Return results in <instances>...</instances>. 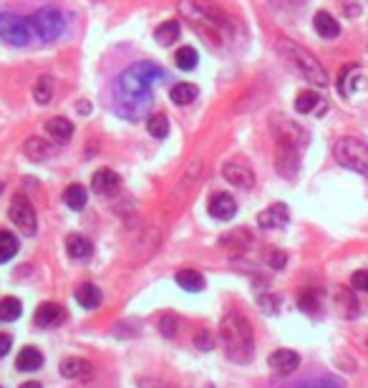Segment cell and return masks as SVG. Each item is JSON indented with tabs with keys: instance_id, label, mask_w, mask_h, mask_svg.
<instances>
[{
	"instance_id": "37",
	"label": "cell",
	"mask_w": 368,
	"mask_h": 388,
	"mask_svg": "<svg viewBox=\"0 0 368 388\" xmlns=\"http://www.w3.org/2000/svg\"><path fill=\"white\" fill-rule=\"evenodd\" d=\"M285 263H288V255H285L283 249H268V265H270L272 270H283Z\"/></svg>"
},
{
	"instance_id": "5",
	"label": "cell",
	"mask_w": 368,
	"mask_h": 388,
	"mask_svg": "<svg viewBox=\"0 0 368 388\" xmlns=\"http://www.w3.org/2000/svg\"><path fill=\"white\" fill-rule=\"evenodd\" d=\"M278 139V152H275V169L280 177L292 179L300 169V144L306 141V134L292 121H280V129L275 132Z\"/></svg>"
},
{
	"instance_id": "34",
	"label": "cell",
	"mask_w": 368,
	"mask_h": 388,
	"mask_svg": "<svg viewBox=\"0 0 368 388\" xmlns=\"http://www.w3.org/2000/svg\"><path fill=\"white\" fill-rule=\"evenodd\" d=\"M15 252H18V240H15L10 232H0V263H8V260H13Z\"/></svg>"
},
{
	"instance_id": "14",
	"label": "cell",
	"mask_w": 368,
	"mask_h": 388,
	"mask_svg": "<svg viewBox=\"0 0 368 388\" xmlns=\"http://www.w3.org/2000/svg\"><path fill=\"white\" fill-rule=\"evenodd\" d=\"M268 366H270L275 373L288 376V373H292V371L300 366V355L295 353V351H290V348H278L275 353H270V358H268Z\"/></svg>"
},
{
	"instance_id": "21",
	"label": "cell",
	"mask_w": 368,
	"mask_h": 388,
	"mask_svg": "<svg viewBox=\"0 0 368 388\" xmlns=\"http://www.w3.org/2000/svg\"><path fill=\"white\" fill-rule=\"evenodd\" d=\"M63 320V308L56 303H43L38 310H35V326L41 328H51L56 326V323H61Z\"/></svg>"
},
{
	"instance_id": "28",
	"label": "cell",
	"mask_w": 368,
	"mask_h": 388,
	"mask_svg": "<svg viewBox=\"0 0 368 388\" xmlns=\"http://www.w3.org/2000/svg\"><path fill=\"white\" fill-rule=\"evenodd\" d=\"M63 202H66V207L73 209V212H81L86 207V202H89V192H86L81 184H71L66 192H63Z\"/></svg>"
},
{
	"instance_id": "13",
	"label": "cell",
	"mask_w": 368,
	"mask_h": 388,
	"mask_svg": "<svg viewBox=\"0 0 368 388\" xmlns=\"http://www.w3.org/2000/svg\"><path fill=\"white\" fill-rule=\"evenodd\" d=\"M288 220H290V212H288V204H283V202H275V204H270V207L265 209V212H260V217H257V224L263 229H280L288 224Z\"/></svg>"
},
{
	"instance_id": "45",
	"label": "cell",
	"mask_w": 368,
	"mask_h": 388,
	"mask_svg": "<svg viewBox=\"0 0 368 388\" xmlns=\"http://www.w3.org/2000/svg\"><path fill=\"white\" fill-rule=\"evenodd\" d=\"M21 388H43V386H41V383H38V381H26Z\"/></svg>"
},
{
	"instance_id": "33",
	"label": "cell",
	"mask_w": 368,
	"mask_h": 388,
	"mask_svg": "<svg viewBox=\"0 0 368 388\" xmlns=\"http://www.w3.org/2000/svg\"><path fill=\"white\" fill-rule=\"evenodd\" d=\"M53 89H56V81H53L51 76H43L41 81L35 83L33 98L38 101V104H49L51 98H53Z\"/></svg>"
},
{
	"instance_id": "10",
	"label": "cell",
	"mask_w": 368,
	"mask_h": 388,
	"mask_svg": "<svg viewBox=\"0 0 368 388\" xmlns=\"http://www.w3.org/2000/svg\"><path fill=\"white\" fill-rule=\"evenodd\" d=\"M222 174H225V179H227L232 187H240V189H252V187H255V172H252V166L247 164L245 159L225 161Z\"/></svg>"
},
{
	"instance_id": "23",
	"label": "cell",
	"mask_w": 368,
	"mask_h": 388,
	"mask_svg": "<svg viewBox=\"0 0 368 388\" xmlns=\"http://www.w3.org/2000/svg\"><path fill=\"white\" fill-rule=\"evenodd\" d=\"M66 252H69L73 260H89L91 252H94V245L81 235H69L66 237Z\"/></svg>"
},
{
	"instance_id": "30",
	"label": "cell",
	"mask_w": 368,
	"mask_h": 388,
	"mask_svg": "<svg viewBox=\"0 0 368 388\" xmlns=\"http://www.w3.org/2000/svg\"><path fill=\"white\" fill-rule=\"evenodd\" d=\"M23 312V305L18 298H3L0 300V320L3 323H13V320L21 318Z\"/></svg>"
},
{
	"instance_id": "27",
	"label": "cell",
	"mask_w": 368,
	"mask_h": 388,
	"mask_svg": "<svg viewBox=\"0 0 368 388\" xmlns=\"http://www.w3.org/2000/svg\"><path fill=\"white\" fill-rule=\"evenodd\" d=\"M179 35H182L179 21H167V23H161V26L157 28L154 38H157L159 46H174V43L179 41Z\"/></svg>"
},
{
	"instance_id": "38",
	"label": "cell",
	"mask_w": 368,
	"mask_h": 388,
	"mask_svg": "<svg viewBox=\"0 0 368 388\" xmlns=\"http://www.w3.org/2000/svg\"><path fill=\"white\" fill-rule=\"evenodd\" d=\"M195 346L200 348V351H212V348L217 346V340H215V335H212V333L202 330V333H197V335H195Z\"/></svg>"
},
{
	"instance_id": "1",
	"label": "cell",
	"mask_w": 368,
	"mask_h": 388,
	"mask_svg": "<svg viewBox=\"0 0 368 388\" xmlns=\"http://www.w3.org/2000/svg\"><path fill=\"white\" fill-rule=\"evenodd\" d=\"M161 81H167V71L154 61L132 63L126 71H121V76L114 83V109L119 116L139 121L152 109V89Z\"/></svg>"
},
{
	"instance_id": "16",
	"label": "cell",
	"mask_w": 368,
	"mask_h": 388,
	"mask_svg": "<svg viewBox=\"0 0 368 388\" xmlns=\"http://www.w3.org/2000/svg\"><path fill=\"white\" fill-rule=\"evenodd\" d=\"M119 184H121V179H119V174L112 172V169H98L96 174H94V179H91V187H94V192L101 194V197H112L114 192L119 189Z\"/></svg>"
},
{
	"instance_id": "42",
	"label": "cell",
	"mask_w": 368,
	"mask_h": 388,
	"mask_svg": "<svg viewBox=\"0 0 368 388\" xmlns=\"http://www.w3.org/2000/svg\"><path fill=\"white\" fill-rule=\"evenodd\" d=\"M343 8H346V15H348V18H356V15L361 13V8H358V3H353V0H346V3H343Z\"/></svg>"
},
{
	"instance_id": "26",
	"label": "cell",
	"mask_w": 368,
	"mask_h": 388,
	"mask_svg": "<svg viewBox=\"0 0 368 388\" xmlns=\"http://www.w3.org/2000/svg\"><path fill=\"white\" fill-rule=\"evenodd\" d=\"M197 94H200V89H197L195 83H174L172 89H169V98L179 106L192 104L197 98Z\"/></svg>"
},
{
	"instance_id": "11",
	"label": "cell",
	"mask_w": 368,
	"mask_h": 388,
	"mask_svg": "<svg viewBox=\"0 0 368 388\" xmlns=\"http://www.w3.org/2000/svg\"><path fill=\"white\" fill-rule=\"evenodd\" d=\"M366 89V71L361 66H346L338 76V91L343 96H353Z\"/></svg>"
},
{
	"instance_id": "4",
	"label": "cell",
	"mask_w": 368,
	"mask_h": 388,
	"mask_svg": "<svg viewBox=\"0 0 368 388\" xmlns=\"http://www.w3.org/2000/svg\"><path fill=\"white\" fill-rule=\"evenodd\" d=\"M278 53L283 55V61L290 66L300 78H306L310 86L315 89H326L328 86V73L326 69L320 66V61L310 51H306L303 46H298L295 41H288V38H280L278 41Z\"/></svg>"
},
{
	"instance_id": "3",
	"label": "cell",
	"mask_w": 368,
	"mask_h": 388,
	"mask_svg": "<svg viewBox=\"0 0 368 388\" xmlns=\"http://www.w3.org/2000/svg\"><path fill=\"white\" fill-rule=\"evenodd\" d=\"M179 10L189 23H195L204 33H215L220 43H225L237 30L235 21L212 0H179Z\"/></svg>"
},
{
	"instance_id": "6",
	"label": "cell",
	"mask_w": 368,
	"mask_h": 388,
	"mask_svg": "<svg viewBox=\"0 0 368 388\" xmlns=\"http://www.w3.org/2000/svg\"><path fill=\"white\" fill-rule=\"evenodd\" d=\"M333 157L340 166L368 177V144H363L361 139H353V136L338 139L333 144Z\"/></svg>"
},
{
	"instance_id": "15",
	"label": "cell",
	"mask_w": 368,
	"mask_h": 388,
	"mask_svg": "<svg viewBox=\"0 0 368 388\" xmlns=\"http://www.w3.org/2000/svg\"><path fill=\"white\" fill-rule=\"evenodd\" d=\"M61 376L69 381H91L94 378V366L84 358H66L61 363Z\"/></svg>"
},
{
	"instance_id": "46",
	"label": "cell",
	"mask_w": 368,
	"mask_h": 388,
	"mask_svg": "<svg viewBox=\"0 0 368 388\" xmlns=\"http://www.w3.org/2000/svg\"><path fill=\"white\" fill-rule=\"evenodd\" d=\"M78 109H81V114H84V116H86V114H89V109H91V106L86 104V101H81V104H78Z\"/></svg>"
},
{
	"instance_id": "44",
	"label": "cell",
	"mask_w": 368,
	"mask_h": 388,
	"mask_svg": "<svg viewBox=\"0 0 368 388\" xmlns=\"http://www.w3.org/2000/svg\"><path fill=\"white\" fill-rule=\"evenodd\" d=\"M141 388H172V386L159 383V381H141Z\"/></svg>"
},
{
	"instance_id": "29",
	"label": "cell",
	"mask_w": 368,
	"mask_h": 388,
	"mask_svg": "<svg viewBox=\"0 0 368 388\" xmlns=\"http://www.w3.org/2000/svg\"><path fill=\"white\" fill-rule=\"evenodd\" d=\"M177 283L187 292H200L202 288H204V277L197 270H179L177 272Z\"/></svg>"
},
{
	"instance_id": "2",
	"label": "cell",
	"mask_w": 368,
	"mask_h": 388,
	"mask_svg": "<svg viewBox=\"0 0 368 388\" xmlns=\"http://www.w3.org/2000/svg\"><path fill=\"white\" fill-rule=\"evenodd\" d=\"M220 346H222L227 360H232V363L245 366L252 360L255 338H252V328L243 312H225L222 323H220Z\"/></svg>"
},
{
	"instance_id": "9",
	"label": "cell",
	"mask_w": 368,
	"mask_h": 388,
	"mask_svg": "<svg viewBox=\"0 0 368 388\" xmlns=\"http://www.w3.org/2000/svg\"><path fill=\"white\" fill-rule=\"evenodd\" d=\"M10 220H13V224L21 229V232L35 235V227H38V222H35V209L26 194H15L13 197V202H10Z\"/></svg>"
},
{
	"instance_id": "43",
	"label": "cell",
	"mask_w": 368,
	"mask_h": 388,
	"mask_svg": "<svg viewBox=\"0 0 368 388\" xmlns=\"http://www.w3.org/2000/svg\"><path fill=\"white\" fill-rule=\"evenodd\" d=\"M313 388H343V386L335 383V381H331V378H323V381H318Z\"/></svg>"
},
{
	"instance_id": "36",
	"label": "cell",
	"mask_w": 368,
	"mask_h": 388,
	"mask_svg": "<svg viewBox=\"0 0 368 388\" xmlns=\"http://www.w3.org/2000/svg\"><path fill=\"white\" fill-rule=\"evenodd\" d=\"M257 305H260V308H263L268 315H275V312L280 310V298H278V295L265 292V295H260V298H257Z\"/></svg>"
},
{
	"instance_id": "12",
	"label": "cell",
	"mask_w": 368,
	"mask_h": 388,
	"mask_svg": "<svg viewBox=\"0 0 368 388\" xmlns=\"http://www.w3.org/2000/svg\"><path fill=\"white\" fill-rule=\"evenodd\" d=\"M207 212L215 220H232L237 212V202L232 194L227 192H220V194H212L207 202Z\"/></svg>"
},
{
	"instance_id": "31",
	"label": "cell",
	"mask_w": 368,
	"mask_h": 388,
	"mask_svg": "<svg viewBox=\"0 0 368 388\" xmlns=\"http://www.w3.org/2000/svg\"><path fill=\"white\" fill-rule=\"evenodd\" d=\"M174 63H177L182 71H192L197 63H200V55H197V51L192 48V46H182V48L174 53Z\"/></svg>"
},
{
	"instance_id": "41",
	"label": "cell",
	"mask_w": 368,
	"mask_h": 388,
	"mask_svg": "<svg viewBox=\"0 0 368 388\" xmlns=\"http://www.w3.org/2000/svg\"><path fill=\"white\" fill-rule=\"evenodd\" d=\"M10 346H13V340H10V335H6V333H0V358H6V355L10 353Z\"/></svg>"
},
{
	"instance_id": "7",
	"label": "cell",
	"mask_w": 368,
	"mask_h": 388,
	"mask_svg": "<svg viewBox=\"0 0 368 388\" xmlns=\"http://www.w3.org/2000/svg\"><path fill=\"white\" fill-rule=\"evenodd\" d=\"M28 26H30V33L35 38H41L43 43H51V41H58L66 30V18L58 8H41V10H35L33 15L28 18Z\"/></svg>"
},
{
	"instance_id": "19",
	"label": "cell",
	"mask_w": 368,
	"mask_h": 388,
	"mask_svg": "<svg viewBox=\"0 0 368 388\" xmlns=\"http://www.w3.org/2000/svg\"><path fill=\"white\" fill-rule=\"evenodd\" d=\"M23 152H26V157H28L30 161H46L51 154H53V149H51V144L46 141V139L28 136L26 139V144H23Z\"/></svg>"
},
{
	"instance_id": "17",
	"label": "cell",
	"mask_w": 368,
	"mask_h": 388,
	"mask_svg": "<svg viewBox=\"0 0 368 388\" xmlns=\"http://www.w3.org/2000/svg\"><path fill=\"white\" fill-rule=\"evenodd\" d=\"M295 111L323 116L328 111V104H326V98H320V94H315V91H303V94L295 98Z\"/></svg>"
},
{
	"instance_id": "8",
	"label": "cell",
	"mask_w": 368,
	"mask_h": 388,
	"mask_svg": "<svg viewBox=\"0 0 368 388\" xmlns=\"http://www.w3.org/2000/svg\"><path fill=\"white\" fill-rule=\"evenodd\" d=\"M0 41L13 46V48H23L30 41V26L26 18H18L13 13H0Z\"/></svg>"
},
{
	"instance_id": "35",
	"label": "cell",
	"mask_w": 368,
	"mask_h": 388,
	"mask_svg": "<svg viewBox=\"0 0 368 388\" xmlns=\"http://www.w3.org/2000/svg\"><path fill=\"white\" fill-rule=\"evenodd\" d=\"M298 305H300V310L310 312V315H318V312H320V298H318V292L306 290L303 295H300Z\"/></svg>"
},
{
	"instance_id": "22",
	"label": "cell",
	"mask_w": 368,
	"mask_h": 388,
	"mask_svg": "<svg viewBox=\"0 0 368 388\" xmlns=\"http://www.w3.org/2000/svg\"><path fill=\"white\" fill-rule=\"evenodd\" d=\"M313 26H315V30H318L320 38H338V35H340L338 21H335L331 13H326V10H318V13H315V18H313Z\"/></svg>"
},
{
	"instance_id": "24",
	"label": "cell",
	"mask_w": 368,
	"mask_h": 388,
	"mask_svg": "<svg viewBox=\"0 0 368 388\" xmlns=\"http://www.w3.org/2000/svg\"><path fill=\"white\" fill-rule=\"evenodd\" d=\"M43 366V353L38 351V348L28 346V348H23L21 353H18V360H15V368L18 371H38V368Z\"/></svg>"
},
{
	"instance_id": "18",
	"label": "cell",
	"mask_w": 368,
	"mask_h": 388,
	"mask_svg": "<svg viewBox=\"0 0 368 388\" xmlns=\"http://www.w3.org/2000/svg\"><path fill=\"white\" fill-rule=\"evenodd\" d=\"M46 132H49V136L53 139L56 144H69L71 139H73V124H71L69 118L53 116L46 121Z\"/></svg>"
},
{
	"instance_id": "40",
	"label": "cell",
	"mask_w": 368,
	"mask_h": 388,
	"mask_svg": "<svg viewBox=\"0 0 368 388\" xmlns=\"http://www.w3.org/2000/svg\"><path fill=\"white\" fill-rule=\"evenodd\" d=\"M351 285H353L356 290L368 292V270H356L353 277H351Z\"/></svg>"
},
{
	"instance_id": "20",
	"label": "cell",
	"mask_w": 368,
	"mask_h": 388,
	"mask_svg": "<svg viewBox=\"0 0 368 388\" xmlns=\"http://www.w3.org/2000/svg\"><path fill=\"white\" fill-rule=\"evenodd\" d=\"M333 300H335V308H338V312L343 315V318H356V315H358V300H356V295L351 290L338 288V290L333 292Z\"/></svg>"
},
{
	"instance_id": "25",
	"label": "cell",
	"mask_w": 368,
	"mask_h": 388,
	"mask_svg": "<svg viewBox=\"0 0 368 388\" xmlns=\"http://www.w3.org/2000/svg\"><path fill=\"white\" fill-rule=\"evenodd\" d=\"M76 300L81 308H86V310H94V308H98L101 305V290H98L96 285H91V283H84L81 288L76 290Z\"/></svg>"
},
{
	"instance_id": "32",
	"label": "cell",
	"mask_w": 368,
	"mask_h": 388,
	"mask_svg": "<svg viewBox=\"0 0 368 388\" xmlns=\"http://www.w3.org/2000/svg\"><path fill=\"white\" fill-rule=\"evenodd\" d=\"M146 132L152 134L154 139H164L169 134V118L164 114H152L146 118Z\"/></svg>"
},
{
	"instance_id": "39",
	"label": "cell",
	"mask_w": 368,
	"mask_h": 388,
	"mask_svg": "<svg viewBox=\"0 0 368 388\" xmlns=\"http://www.w3.org/2000/svg\"><path fill=\"white\" fill-rule=\"evenodd\" d=\"M159 333L164 338H172L174 333H177V320H174L172 315H164V318L159 320Z\"/></svg>"
}]
</instances>
